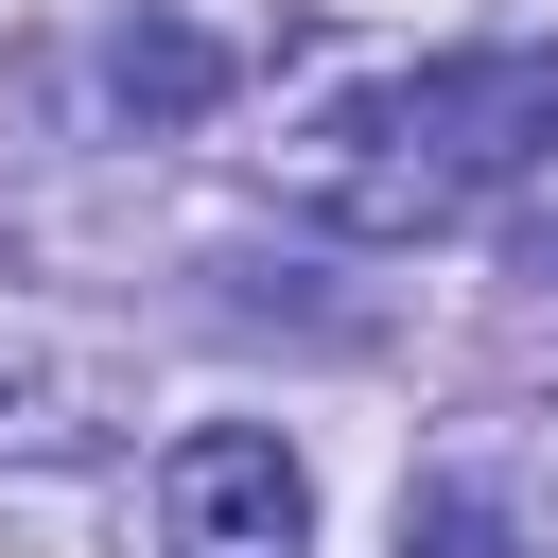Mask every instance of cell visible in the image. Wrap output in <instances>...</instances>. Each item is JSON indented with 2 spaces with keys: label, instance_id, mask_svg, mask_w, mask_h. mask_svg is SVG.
Wrapping results in <instances>:
<instances>
[{
  "label": "cell",
  "instance_id": "obj_1",
  "mask_svg": "<svg viewBox=\"0 0 558 558\" xmlns=\"http://www.w3.org/2000/svg\"><path fill=\"white\" fill-rule=\"evenodd\" d=\"M523 157H558V52H436V70H384L314 122V209L366 244H436Z\"/></svg>",
  "mask_w": 558,
  "mask_h": 558
},
{
  "label": "cell",
  "instance_id": "obj_2",
  "mask_svg": "<svg viewBox=\"0 0 558 558\" xmlns=\"http://www.w3.org/2000/svg\"><path fill=\"white\" fill-rule=\"evenodd\" d=\"M157 541H174V558H296V541H314V471H296L262 418H209V436H174V471H157Z\"/></svg>",
  "mask_w": 558,
  "mask_h": 558
},
{
  "label": "cell",
  "instance_id": "obj_3",
  "mask_svg": "<svg viewBox=\"0 0 558 558\" xmlns=\"http://www.w3.org/2000/svg\"><path fill=\"white\" fill-rule=\"evenodd\" d=\"M105 87H122V105H157V122H192V105L227 87V52H209V35H174V17H140V35L105 52Z\"/></svg>",
  "mask_w": 558,
  "mask_h": 558
}]
</instances>
